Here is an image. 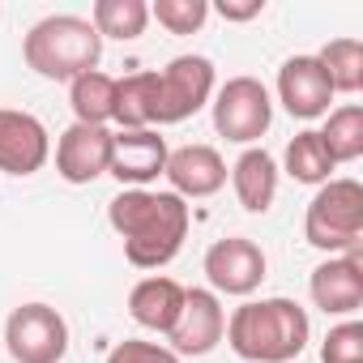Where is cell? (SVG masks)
Returning a JSON list of instances; mask_svg holds the SVG:
<instances>
[{
    "instance_id": "6da1fadb",
    "label": "cell",
    "mask_w": 363,
    "mask_h": 363,
    "mask_svg": "<svg viewBox=\"0 0 363 363\" xmlns=\"http://www.w3.org/2000/svg\"><path fill=\"white\" fill-rule=\"evenodd\" d=\"M107 223L111 231L124 240V257L137 269H162L167 261H175V252L184 248L193 214L189 201L175 197L171 189L154 193V189H120L107 206Z\"/></svg>"
},
{
    "instance_id": "7a4b0ae2",
    "label": "cell",
    "mask_w": 363,
    "mask_h": 363,
    "mask_svg": "<svg viewBox=\"0 0 363 363\" xmlns=\"http://www.w3.org/2000/svg\"><path fill=\"white\" fill-rule=\"evenodd\" d=\"M231 350L248 363H291L303 354L308 337H312V320L295 299H248L227 316V333Z\"/></svg>"
},
{
    "instance_id": "3957f363",
    "label": "cell",
    "mask_w": 363,
    "mask_h": 363,
    "mask_svg": "<svg viewBox=\"0 0 363 363\" xmlns=\"http://www.w3.org/2000/svg\"><path fill=\"white\" fill-rule=\"evenodd\" d=\"M22 56L26 65L48 77V82H73L90 69H99L103 60V39L90 26V18L77 13H52L43 22H35L22 39Z\"/></svg>"
},
{
    "instance_id": "277c9868",
    "label": "cell",
    "mask_w": 363,
    "mask_h": 363,
    "mask_svg": "<svg viewBox=\"0 0 363 363\" xmlns=\"http://www.w3.org/2000/svg\"><path fill=\"white\" fill-rule=\"evenodd\" d=\"M303 240L329 257L354 252L363 244V184L359 179H325L303 214Z\"/></svg>"
},
{
    "instance_id": "5b68a950",
    "label": "cell",
    "mask_w": 363,
    "mask_h": 363,
    "mask_svg": "<svg viewBox=\"0 0 363 363\" xmlns=\"http://www.w3.org/2000/svg\"><path fill=\"white\" fill-rule=\"evenodd\" d=\"M214 99V65L206 56H175L154 73V124H179Z\"/></svg>"
},
{
    "instance_id": "8992f818",
    "label": "cell",
    "mask_w": 363,
    "mask_h": 363,
    "mask_svg": "<svg viewBox=\"0 0 363 363\" xmlns=\"http://www.w3.org/2000/svg\"><path fill=\"white\" fill-rule=\"evenodd\" d=\"M274 124V99L257 77H231L214 90V128L235 145H252Z\"/></svg>"
},
{
    "instance_id": "52a82bcc",
    "label": "cell",
    "mask_w": 363,
    "mask_h": 363,
    "mask_svg": "<svg viewBox=\"0 0 363 363\" xmlns=\"http://www.w3.org/2000/svg\"><path fill=\"white\" fill-rule=\"evenodd\" d=\"M5 342L18 363H60L69 354V320L52 303H22L5 320Z\"/></svg>"
},
{
    "instance_id": "ba28073f",
    "label": "cell",
    "mask_w": 363,
    "mask_h": 363,
    "mask_svg": "<svg viewBox=\"0 0 363 363\" xmlns=\"http://www.w3.org/2000/svg\"><path fill=\"white\" fill-rule=\"evenodd\" d=\"M265 269L269 261L261 244H252L248 235H227L206 252V278L214 295H252L265 282Z\"/></svg>"
},
{
    "instance_id": "9c48e42d",
    "label": "cell",
    "mask_w": 363,
    "mask_h": 363,
    "mask_svg": "<svg viewBox=\"0 0 363 363\" xmlns=\"http://www.w3.org/2000/svg\"><path fill=\"white\" fill-rule=\"evenodd\" d=\"M227 333V308L214 291L206 286H184V308H179V320L171 325L167 342L175 354H210Z\"/></svg>"
},
{
    "instance_id": "30bf717a",
    "label": "cell",
    "mask_w": 363,
    "mask_h": 363,
    "mask_svg": "<svg viewBox=\"0 0 363 363\" xmlns=\"http://www.w3.org/2000/svg\"><path fill=\"white\" fill-rule=\"evenodd\" d=\"M52 158V137L39 116L0 107V171L5 175H35Z\"/></svg>"
},
{
    "instance_id": "8fae6325",
    "label": "cell",
    "mask_w": 363,
    "mask_h": 363,
    "mask_svg": "<svg viewBox=\"0 0 363 363\" xmlns=\"http://www.w3.org/2000/svg\"><path fill=\"white\" fill-rule=\"evenodd\" d=\"M167 154L171 150L154 128H120V133H111V167H107V175H116L124 189H150L167 171Z\"/></svg>"
},
{
    "instance_id": "7c38bea8",
    "label": "cell",
    "mask_w": 363,
    "mask_h": 363,
    "mask_svg": "<svg viewBox=\"0 0 363 363\" xmlns=\"http://www.w3.org/2000/svg\"><path fill=\"white\" fill-rule=\"evenodd\" d=\"M308 295L325 316H354L363 308V257H359V248L320 261L308 278Z\"/></svg>"
},
{
    "instance_id": "4fadbf2b",
    "label": "cell",
    "mask_w": 363,
    "mask_h": 363,
    "mask_svg": "<svg viewBox=\"0 0 363 363\" xmlns=\"http://www.w3.org/2000/svg\"><path fill=\"white\" fill-rule=\"evenodd\" d=\"M111 167V128L99 124H69L56 141V171L65 184H90Z\"/></svg>"
},
{
    "instance_id": "5bb4252c",
    "label": "cell",
    "mask_w": 363,
    "mask_h": 363,
    "mask_svg": "<svg viewBox=\"0 0 363 363\" xmlns=\"http://www.w3.org/2000/svg\"><path fill=\"white\" fill-rule=\"evenodd\" d=\"M278 103L295 116V120H316L329 116L333 103V86L320 69L316 56H291L278 69Z\"/></svg>"
},
{
    "instance_id": "9a60e30c",
    "label": "cell",
    "mask_w": 363,
    "mask_h": 363,
    "mask_svg": "<svg viewBox=\"0 0 363 363\" xmlns=\"http://www.w3.org/2000/svg\"><path fill=\"white\" fill-rule=\"evenodd\" d=\"M167 184L175 197L184 201H201V197H214L223 184H227V162L214 145H179L167 154Z\"/></svg>"
},
{
    "instance_id": "2e32d148",
    "label": "cell",
    "mask_w": 363,
    "mask_h": 363,
    "mask_svg": "<svg viewBox=\"0 0 363 363\" xmlns=\"http://www.w3.org/2000/svg\"><path fill=\"white\" fill-rule=\"evenodd\" d=\"M179 308H184V286H179L175 278L150 274V278H141V282L128 291V316H133L141 329L171 333V325L179 320Z\"/></svg>"
},
{
    "instance_id": "e0dca14e",
    "label": "cell",
    "mask_w": 363,
    "mask_h": 363,
    "mask_svg": "<svg viewBox=\"0 0 363 363\" xmlns=\"http://www.w3.org/2000/svg\"><path fill=\"white\" fill-rule=\"evenodd\" d=\"M231 189H235V197H240V206L248 214H265L274 206V197H278V162H274V154L261 150V145H248L231 167Z\"/></svg>"
},
{
    "instance_id": "ac0fdd59",
    "label": "cell",
    "mask_w": 363,
    "mask_h": 363,
    "mask_svg": "<svg viewBox=\"0 0 363 363\" xmlns=\"http://www.w3.org/2000/svg\"><path fill=\"white\" fill-rule=\"evenodd\" d=\"M69 107L77 116V124H99L107 128L116 116V77H107L103 69H90L82 77L69 82Z\"/></svg>"
},
{
    "instance_id": "d6986e66",
    "label": "cell",
    "mask_w": 363,
    "mask_h": 363,
    "mask_svg": "<svg viewBox=\"0 0 363 363\" xmlns=\"http://www.w3.org/2000/svg\"><path fill=\"white\" fill-rule=\"evenodd\" d=\"M286 175L295 179V184H325V179H333V158H329V150H325V141H320V133L316 128H303V133H295L291 137V145H286Z\"/></svg>"
},
{
    "instance_id": "ffe728a7",
    "label": "cell",
    "mask_w": 363,
    "mask_h": 363,
    "mask_svg": "<svg viewBox=\"0 0 363 363\" xmlns=\"http://www.w3.org/2000/svg\"><path fill=\"white\" fill-rule=\"evenodd\" d=\"M90 26L99 30V39H141L150 26V5L145 0H94Z\"/></svg>"
},
{
    "instance_id": "44dd1931",
    "label": "cell",
    "mask_w": 363,
    "mask_h": 363,
    "mask_svg": "<svg viewBox=\"0 0 363 363\" xmlns=\"http://www.w3.org/2000/svg\"><path fill=\"white\" fill-rule=\"evenodd\" d=\"M333 94H359L363 90V43L359 39H333L316 52Z\"/></svg>"
},
{
    "instance_id": "7402d4cb",
    "label": "cell",
    "mask_w": 363,
    "mask_h": 363,
    "mask_svg": "<svg viewBox=\"0 0 363 363\" xmlns=\"http://www.w3.org/2000/svg\"><path fill=\"white\" fill-rule=\"evenodd\" d=\"M120 128H154V73L116 77V116Z\"/></svg>"
},
{
    "instance_id": "603a6c76",
    "label": "cell",
    "mask_w": 363,
    "mask_h": 363,
    "mask_svg": "<svg viewBox=\"0 0 363 363\" xmlns=\"http://www.w3.org/2000/svg\"><path fill=\"white\" fill-rule=\"evenodd\" d=\"M329 158L333 162H354L363 154V107L359 103H342L337 111H329L325 128H316Z\"/></svg>"
},
{
    "instance_id": "cb8c5ba5",
    "label": "cell",
    "mask_w": 363,
    "mask_h": 363,
    "mask_svg": "<svg viewBox=\"0 0 363 363\" xmlns=\"http://www.w3.org/2000/svg\"><path fill=\"white\" fill-rule=\"evenodd\" d=\"M150 18L171 35H197L210 18V0H154Z\"/></svg>"
},
{
    "instance_id": "d4e9b609",
    "label": "cell",
    "mask_w": 363,
    "mask_h": 363,
    "mask_svg": "<svg viewBox=\"0 0 363 363\" xmlns=\"http://www.w3.org/2000/svg\"><path fill=\"white\" fill-rule=\"evenodd\" d=\"M320 363H363V325L342 320L320 342Z\"/></svg>"
},
{
    "instance_id": "484cf974",
    "label": "cell",
    "mask_w": 363,
    "mask_h": 363,
    "mask_svg": "<svg viewBox=\"0 0 363 363\" xmlns=\"http://www.w3.org/2000/svg\"><path fill=\"white\" fill-rule=\"evenodd\" d=\"M107 363H179V354L171 346H158V342H137V337H124L111 346Z\"/></svg>"
},
{
    "instance_id": "4316f807",
    "label": "cell",
    "mask_w": 363,
    "mask_h": 363,
    "mask_svg": "<svg viewBox=\"0 0 363 363\" xmlns=\"http://www.w3.org/2000/svg\"><path fill=\"white\" fill-rule=\"evenodd\" d=\"M214 13H218L223 22H252V18L265 13V0H218Z\"/></svg>"
}]
</instances>
